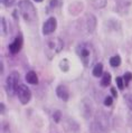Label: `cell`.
<instances>
[{
	"label": "cell",
	"mask_w": 132,
	"mask_h": 133,
	"mask_svg": "<svg viewBox=\"0 0 132 133\" xmlns=\"http://www.w3.org/2000/svg\"><path fill=\"white\" fill-rule=\"evenodd\" d=\"M76 54L78 55L81 58L83 65L85 67H90L93 65V63L96 58V54H95V49L90 43H80L76 46Z\"/></svg>",
	"instance_id": "obj_1"
},
{
	"label": "cell",
	"mask_w": 132,
	"mask_h": 133,
	"mask_svg": "<svg viewBox=\"0 0 132 133\" xmlns=\"http://www.w3.org/2000/svg\"><path fill=\"white\" fill-rule=\"evenodd\" d=\"M19 7V11L21 14V16L27 23H32L37 19V11L36 8L29 0H23L18 3Z\"/></svg>",
	"instance_id": "obj_2"
},
{
	"label": "cell",
	"mask_w": 132,
	"mask_h": 133,
	"mask_svg": "<svg viewBox=\"0 0 132 133\" xmlns=\"http://www.w3.org/2000/svg\"><path fill=\"white\" fill-rule=\"evenodd\" d=\"M18 87H19V74L18 72H11L6 79V92L9 96H14L17 93Z\"/></svg>",
	"instance_id": "obj_3"
},
{
	"label": "cell",
	"mask_w": 132,
	"mask_h": 133,
	"mask_svg": "<svg viewBox=\"0 0 132 133\" xmlns=\"http://www.w3.org/2000/svg\"><path fill=\"white\" fill-rule=\"evenodd\" d=\"M63 47H64L63 40L61 38H58V37H55V38H52L50 40L47 42L45 53H46L48 58H53L55 55L58 54L62 49H63Z\"/></svg>",
	"instance_id": "obj_4"
},
{
	"label": "cell",
	"mask_w": 132,
	"mask_h": 133,
	"mask_svg": "<svg viewBox=\"0 0 132 133\" xmlns=\"http://www.w3.org/2000/svg\"><path fill=\"white\" fill-rule=\"evenodd\" d=\"M17 95H18V98H19L21 104H27L31 98L30 90L28 88V86H26V85H24V84L19 85L18 91H17Z\"/></svg>",
	"instance_id": "obj_5"
},
{
	"label": "cell",
	"mask_w": 132,
	"mask_h": 133,
	"mask_svg": "<svg viewBox=\"0 0 132 133\" xmlns=\"http://www.w3.org/2000/svg\"><path fill=\"white\" fill-rule=\"evenodd\" d=\"M56 26H57V20L56 18L54 17H49L45 23H44L43 26V34L44 35H50L52 32L55 31L56 29Z\"/></svg>",
	"instance_id": "obj_6"
},
{
	"label": "cell",
	"mask_w": 132,
	"mask_h": 133,
	"mask_svg": "<svg viewBox=\"0 0 132 133\" xmlns=\"http://www.w3.org/2000/svg\"><path fill=\"white\" fill-rule=\"evenodd\" d=\"M23 44H24V39H23V36L19 35L18 37H16L9 45V50L11 54H17L19 53V50L21 49L23 47Z\"/></svg>",
	"instance_id": "obj_7"
},
{
	"label": "cell",
	"mask_w": 132,
	"mask_h": 133,
	"mask_svg": "<svg viewBox=\"0 0 132 133\" xmlns=\"http://www.w3.org/2000/svg\"><path fill=\"white\" fill-rule=\"evenodd\" d=\"M56 94H57V96L61 99H63L64 102H67L68 98H69L68 90L66 88V86H64V85H58L56 87Z\"/></svg>",
	"instance_id": "obj_8"
},
{
	"label": "cell",
	"mask_w": 132,
	"mask_h": 133,
	"mask_svg": "<svg viewBox=\"0 0 132 133\" xmlns=\"http://www.w3.org/2000/svg\"><path fill=\"white\" fill-rule=\"evenodd\" d=\"M86 28L87 30H89V32H93L95 27H96V18H95L93 15L91 14H87L86 15Z\"/></svg>",
	"instance_id": "obj_9"
},
{
	"label": "cell",
	"mask_w": 132,
	"mask_h": 133,
	"mask_svg": "<svg viewBox=\"0 0 132 133\" xmlns=\"http://www.w3.org/2000/svg\"><path fill=\"white\" fill-rule=\"evenodd\" d=\"M26 81H27L29 84H34V85H35V84L38 83V77H37V75H36L35 72L30 71V72L27 73V75H26Z\"/></svg>",
	"instance_id": "obj_10"
},
{
	"label": "cell",
	"mask_w": 132,
	"mask_h": 133,
	"mask_svg": "<svg viewBox=\"0 0 132 133\" xmlns=\"http://www.w3.org/2000/svg\"><path fill=\"white\" fill-rule=\"evenodd\" d=\"M93 76L95 77H101L103 75V65L101 64V63H98V64H95V66L93 67Z\"/></svg>",
	"instance_id": "obj_11"
},
{
	"label": "cell",
	"mask_w": 132,
	"mask_h": 133,
	"mask_svg": "<svg viewBox=\"0 0 132 133\" xmlns=\"http://www.w3.org/2000/svg\"><path fill=\"white\" fill-rule=\"evenodd\" d=\"M111 84V75H110L109 73H104L103 75H102V79H101V86H109V85Z\"/></svg>",
	"instance_id": "obj_12"
},
{
	"label": "cell",
	"mask_w": 132,
	"mask_h": 133,
	"mask_svg": "<svg viewBox=\"0 0 132 133\" xmlns=\"http://www.w3.org/2000/svg\"><path fill=\"white\" fill-rule=\"evenodd\" d=\"M120 64H121V58L118 55L110 58V65H111L112 67H118V66H120Z\"/></svg>",
	"instance_id": "obj_13"
},
{
	"label": "cell",
	"mask_w": 132,
	"mask_h": 133,
	"mask_svg": "<svg viewBox=\"0 0 132 133\" xmlns=\"http://www.w3.org/2000/svg\"><path fill=\"white\" fill-rule=\"evenodd\" d=\"M92 3L96 7L97 9H101L106 5V0H93Z\"/></svg>",
	"instance_id": "obj_14"
},
{
	"label": "cell",
	"mask_w": 132,
	"mask_h": 133,
	"mask_svg": "<svg viewBox=\"0 0 132 133\" xmlns=\"http://www.w3.org/2000/svg\"><path fill=\"white\" fill-rule=\"evenodd\" d=\"M1 35L2 36L7 35V21L5 17H1Z\"/></svg>",
	"instance_id": "obj_15"
},
{
	"label": "cell",
	"mask_w": 132,
	"mask_h": 133,
	"mask_svg": "<svg viewBox=\"0 0 132 133\" xmlns=\"http://www.w3.org/2000/svg\"><path fill=\"white\" fill-rule=\"evenodd\" d=\"M131 79H132V74L131 73H126L124 74V76H123V81H124V84H126V86H129V83L131 82Z\"/></svg>",
	"instance_id": "obj_16"
},
{
	"label": "cell",
	"mask_w": 132,
	"mask_h": 133,
	"mask_svg": "<svg viewBox=\"0 0 132 133\" xmlns=\"http://www.w3.org/2000/svg\"><path fill=\"white\" fill-rule=\"evenodd\" d=\"M60 67L62 68V71L63 72H67L68 71V62L67 59H63L61 62V64H60Z\"/></svg>",
	"instance_id": "obj_17"
},
{
	"label": "cell",
	"mask_w": 132,
	"mask_h": 133,
	"mask_svg": "<svg viewBox=\"0 0 132 133\" xmlns=\"http://www.w3.org/2000/svg\"><path fill=\"white\" fill-rule=\"evenodd\" d=\"M126 103H127L128 108L132 111V93L126 95Z\"/></svg>",
	"instance_id": "obj_18"
},
{
	"label": "cell",
	"mask_w": 132,
	"mask_h": 133,
	"mask_svg": "<svg viewBox=\"0 0 132 133\" xmlns=\"http://www.w3.org/2000/svg\"><path fill=\"white\" fill-rule=\"evenodd\" d=\"M116 84H118V87L120 90H123L126 84H124V81H123V77H116Z\"/></svg>",
	"instance_id": "obj_19"
},
{
	"label": "cell",
	"mask_w": 132,
	"mask_h": 133,
	"mask_svg": "<svg viewBox=\"0 0 132 133\" xmlns=\"http://www.w3.org/2000/svg\"><path fill=\"white\" fill-rule=\"evenodd\" d=\"M53 117H54V121L56 122V123H58L62 119V113L60 112V111H55L54 114H53Z\"/></svg>",
	"instance_id": "obj_20"
},
{
	"label": "cell",
	"mask_w": 132,
	"mask_h": 133,
	"mask_svg": "<svg viewBox=\"0 0 132 133\" xmlns=\"http://www.w3.org/2000/svg\"><path fill=\"white\" fill-rule=\"evenodd\" d=\"M62 5V0H50L49 1V7L50 8H55Z\"/></svg>",
	"instance_id": "obj_21"
},
{
	"label": "cell",
	"mask_w": 132,
	"mask_h": 133,
	"mask_svg": "<svg viewBox=\"0 0 132 133\" xmlns=\"http://www.w3.org/2000/svg\"><path fill=\"white\" fill-rule=\"evenodd\" d=\"M112 103H113V97H111V96H106L105 97V99H104V105L111 106Z\"/></svg>",
	"instance_id": "obj_22"
},
{
	"label": "cell",
	"mask_w": 132,
	"mask_h": 133,
	"mask_svg": "<svg viewBox=\"0 0 132 133\" xmlns=\"http://www.w3.org/2000/svg\"><path fill=\"white\" fill-rule=\"evenodd\" d=\"M1 2H2L6 7H11L14 3H15V0H1Z\"/></svg>",
	"instance_id": "obj_23"
},
{
	"label": "cell",
	"mask_w": 132,
	"mask_h": 133,
	"mask_svg": "<svg viewBox=\"0 0 132 133\" xmlns=\"http://www.w3.org/2000/svg\"><path fill=\"white\" fill-rule=\"evenodd\" d=\"M111 93H112V95H113V96H114V97H116V96H118V93H116V91H115V88H111Z\"/></svg>",
	"instance_id": "obj_24"
},
{
	"label": "cell",
	"mask_w": 132,
	"mask_h": 133,
	"mask_svg": "<svg viewBox=\"0 0 132 133\" xmlns=\"http://www.w3.org/2000/svg\"><path fill=\"white\" fill-rule=\"evenodd\" d=\"M0 106H1V114H3V113H5V104L1 103V105H0Z\"/></svg>",
	"instance_id": "obj_25"
},
{
	"label": "cell",
	"mask_w": 132,
	"mask_h": 133,
	"mask_svg": "<svg viewBox=\"0 0 132 133\" xmlns=\"http://www.w3.org/2000/svg\"><path fill=\"white\" fill-rule=\"evenodd\" d=\"M35 1H36V2H42L43 0H35Z\"/></svg>",
	"instance_id": "obj_26"
}]
</instances>
